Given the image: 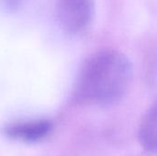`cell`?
<instances>
[{
	"instance_id": "1",
	"label": "cell",
	"mask_w": 157,
	"mask_h": 156,
	"mask_svg": "<svg viewBox=\"0 0 157 156\" xmlns=\"http://www.w3.org/2000/svg\"><path fill=\"white\" fill-rule=\"evenodd\" d=\"M133 76L132 64L122 52L103 50L90 56L77 76L73 99L81 105L107 106L120 101Z\"/></svg>"
},
{
	"instance_id": "2",
	"label": "cell",
	"mask_w": 157,
	"mask_h": 156,
	"mask_svg": "<svg viewBox=\"0 0 157 156\" xmlns=\"http://www.w3.org/2000/svg\"><path fill=\"white\" fill-rule=\"evenodd\" d=\"M94 0H56V15L61 27L68 33L86 29L95 16Z\"/></svg>"
},
{
	"instance_id": "3",
	"label": "cell",
	"mask_w": 157,
	"mask_h": 156,
	"mask_svg": "<svg viewBox=\"0 0 157 156\" xmlns=\"http://www.w3.org/2000/svg\"><path fill=\"white\" fill-rule=\"evenodd\" d=\"M52 124L47 120L29 121L9 126L6 132L8 136L27 142H34L45 137L51 131Z\"/></svg>"
},
{
	"instance_id": "4",
	"label": "cell",
	"mask_w": 157,
	"mask_h": 156,
	"mask_svg": "<svg viewBox=\"0 0 157 156\" xmlns=\"http://www.w3.org/2000/svg\"><path fill=\"white\" fill-rule=\"evenodd\" d=\"M142 146L149 152L157 153V100L144 115L139 129Z\"/></svg>"
}]
</instances>
